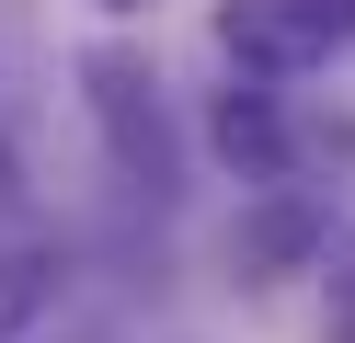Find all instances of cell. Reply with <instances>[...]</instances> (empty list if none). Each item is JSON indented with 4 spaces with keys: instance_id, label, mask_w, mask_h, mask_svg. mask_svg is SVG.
Listing matches in <instances>:
<instances>
[{
    "instance_id": "obj_1",
    "label": "cell",
    "mask_w": 355,
    "mask_h": 343,
    "mask_svg": "<svg viewBox=\"0 0 355 343\" xmlns=\"http://www.w3.org/2000/svg\"><path fill=\"white\" fill-rule=\"evenodd\" d=\"M80 103H92V126H103V149H115V172L138 183L149 206L184 195V137H172V103H161V69H149V58L92 46V58H80Z\"/></svg>"
},
{
    "instance_id": "obj_2",
    "label": "cell",
    "mask_w": 355,
    "mask_h": 343,
    "mask_svg": "<svg viewBox=\"0 0 355 343\" xmlns=\"http://www.w3.org/2000/svg\"><path fill=\"white\" fill-rule=\"evenodd\" d=\"M218 46H230V69H252V80H309V69H332V46H355V35L321 0H218Z\"/></svg>"
},
{
    "instance_id": "obj_3",
    "label": "cell",
    "mask_w": 355,
    "mask_h": 343,
    "mask_svg": "<svg viewBox=\"0 0 355 343\" xmlns=\"http://www.w3.org/2000/svg\"><path fill=\"white\" fill-rule=\"evenodd\" d=\"M321 252H332V229H321V206H309V195H263L252 218L230 229V274H241V286H275V274L321 263Z\"/></svg>"
},
{
    "instance_id": "obj_4",
    "label": "cell",
    "mask_w": 355,
    "mask_h": 343,
    "mask_svg": "<svg viewBox=\"0 0 355 343\" xmlns=\"http://www.w3.org/2000/svg\"><path fill=\"white\" fill-rule=\"evenodd\" d=\"M207 137H218V160H241L252 183H275L286 160H298V126H286V103H275V80H252L241 69L230 91H218V114H207Z\"/></svg>"
},
{
    "instance_id": "obj_5",
    "label": "cell",
    "mask_w": 355,
    "mask_h": 343,
    "mask_svg": "<svg viewBox=\"0 0 355 343\" xmlns=\"http://www.w3.org/2000/svg\"><path fill=\"white\" fill-rule=\"evenodd\" d=\"M35 320H46V263L0 240V343H24Z\"/></svg>"
},
{
    "instance_id": "obj_6",
    "label": "cell",
    "mask_w": 355,
    "mask_h": 343,
    "mask_svg": "<svg viewBox=\"0 0 355 343\" xmlns=\"http://www.w3.org/2000/svg\"><path fill=\"white\" fill-rule=\"evenodd\" d=\"M321 343H355V229H332L321 252Z\"/></svg>"
},
{
    "instance_id": "obj_7",
    "label": "cell",
    "mask_w": 355,
    "mask_h": 343,
    "mask_svg": "<svg viewBox=\"0 0 355 343\" xmlns=\"http://www.w3.org/2000/svg\"><path fill=\"white\" fill-rule=\"evenodd\" d=\"M321 12H332V23H344V35H355V0H321Z\"/></svg>"
},
{
    "instance_id": "obj_8",
    "label": "cell",
    "mask_w": 355,
    "mask_h": 343,
    "mask_svg": "<svg viewBox=\"0 0 355 343\" xmlns=\"http://www.w3.org/2000/svg\"><path fill=\"white\" fill-rule=\"evenodd\" d=\"M0 195H12V160H0Z\"/></svg>"
},
{
    "instance_id": "obj_9",
    "label": "cell",
    "mask_w": 355,
    "mask_h": 343,
    "mask_svg": "<svg viewBox=\"0 0 355 343\" xmlns=\"http://www.w3.org/2000/svg\"><path fill=\"white\" fill-rule=\"evenodd\" d=\"M103 12H138V0H103Z\"/></svg>"
}]
</instances>
